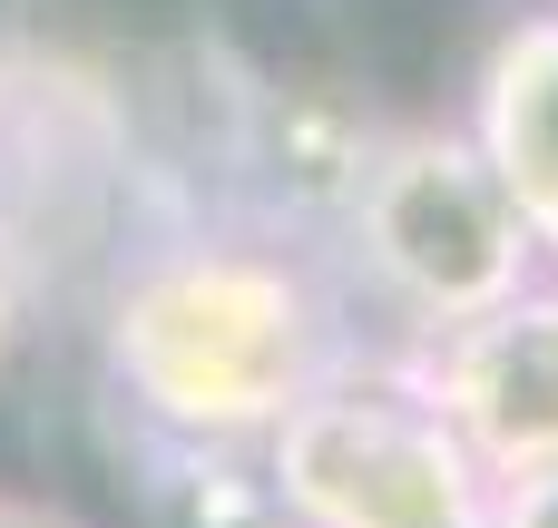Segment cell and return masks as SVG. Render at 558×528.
<instances>
[{
    "label": "cell",
    "instance_id": "1",
    "mask_svg": "<svg viewBox=\"0 0 558 528\" xmlns=\"http://www.w3.org/2000/svg\"><path fill=\"white\" fill-rule=\"evenodd\" d=\"M343 343V294L265 225H196L147 245L98 314V363L137 431L245 451L314 392Z\"/></svg>",
    "mask_w": 558,
    "mask_h": 528
},
{
    "label": "cell",
    "instance_id": "2",
    "mask_svg": "<svg viewBox=\"0 0 558 528\" xmlns=\"http://www.w3.org/2000/svg\"><path fill=\"white\" fill-rule=\"evenodd\" d=\"M324 225L353 294L383 323H402V343L500 304L510 284L549 265L471 127H383Z\"/></svg>",
    "mask_w": 558,
    "mask_h": 528
},
{
    "label": "cell",
    "instance_id": "3",
    "mask_svg": "<svg viewBox=\"0 0 558 528\" xmlns=\"http://www.w3.org/2000/svg\"><path fill=\"white\" fill-rule=\"evenodd\" d=\"M284 528H481L490 480L432 412L412 353L343 343L314 392L255 441Z\"/></svg>",
    "mask_w": 558,
    "mask_h": 528
},
{
    "label": "cell",
    "instance_id": "4",
    "mask_svg": "<svg viewBox=\"0 0 558 528\" xmlns=\"http://www.w3.org/2000/svg\"><path fill=\"white\" fill-rule=\"evenodd\" d=\"M402 353L490 490L558 470V265H539L500 304H481V314H461Z\"/></svg>",
    "mask_w": 558,
    "mask_h": 528
},
{
    "label": "cell",
    "instance_id": "5",
    "mask_svg": "<svg viewBox=\"0 0 558 528\" xmlns=\"http://www.w3.org/2000/svg\"><path fill=\"white\" fill-rule=\"evenodd\" d=\"M481 157L500 167V186L520 196L539 255L558 265V10H520L490 49H481V78H471V118Z\"/></svg>",
    "mask_w": 558,
    "mask_h": 528
},
{
    "label": "cell",
    "instance_id": "6",
    "mask_svg": "<svg viewBox=\"0 0 558 528\" xmlns=\"http://www.w3.org/2000/svg\"><path fill=\"white\" fill-rule=\"evenodd\" d=\"M157 441V519L167 528H284L275 490H265V451L245 441Z\"/></svg>",
    "mask_w": 558,
    "mask_h": 528
},
{
    "label": "cell",
    "instance_id": "7",
    "mask_svg": "<svg viewBox=\"0 0 558 528\" xmlns=\"http://www.w3.org/2000/svg\"><path fill=\"white\" fill-rule=\"evenodd\" d=\"M481 528H558V470L500 480V490H490V519H481Z\"/></svg>",
    "mask_w": 558,
    "mask_h": 528
},
{
    "label": "cell",
    "instance_id": "8",
    "mask_svg": "<svg viewBox=\"0 0 558 528\" xmlns=\"http://www.w3.org/2000/svg\"><path fill=\"white\" fill-rule=\"evenodd\" d=\"M20 333H29V284H20V265H10V245H0V363L20 353Z\"/></svg>",
    "mask_w": 558,
    "mask_h": 528
},
{
    "label": "cell",
    "instance_id": "9",
    "mask_svg": "<svg viewBox=\"0 0 558 528\" xmlns=\"http://www.w3.org/2000/svg\"><path fill=\"white\" fill-rule=\"evenodd\" d=\"M0 528H78L69 509H49V500H20V490H0Z\"/></svg>",
    "mask_w": 558,
    "mask_h": 528
},
{
    "label": "cell",
    "instance_id": "10",
    "mask_svg": "<svg viewBox=\"0 0 558 528\" xmlns=\"http://www.w3.org/2000/svg\"><path fill=\"white\" fill-rule=\"evenodd\" d=\"M549 10H558V0H549Z\"/></svg>",
    "mask_w": 558,
    "mask_h": 528
}]
</instances>
